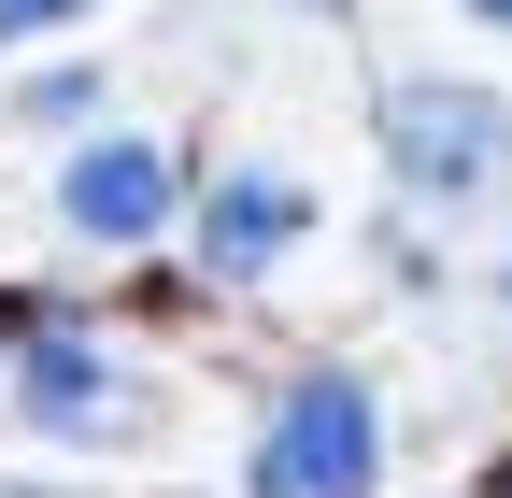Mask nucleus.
I'll list each match as a JSON object with an SVG mask.
<instances>
[{
  "instance_id": "1",
  "label": "nucleus",
  "mask_w": 512,
  "mask_h": 498,
  "mask_svg": "<svg viewBox=\"0 0 512 498\" xmlns=\"http://www.w3.org/2000/svg\"><path fill=\"white\" fill-rule=\"evenodd\" d=\"M384 185L441 228L512 214V100L484 72H399L384 86Z\"/></svg>"
},
{
  "instance_id": "2",
  "label": "nucleus",
  "mask_w": 512,
  "mask_h": 498,
  "mask_svg": "<svg viewBox=\"0 0 512 498\" xmlns=\"http://www.w3.org/2000/svg\"><path fill=\"white\" fill-rule=\"evenodd\" d=\"M242 498H384V399L370 370L313 356L271 385V413H256L242 442Z\"/></svg>"
},
{
  "instance_id": "3",
  "label": "nucleus",
  "mask_w": 512,
  "mask_h": 498,
  "mask_svg": "<svg viewBox=\"0 0 512 498\" xmlns=\"http://www.w3.org/2000/svg\"><path fill=\"white\" fill-rule=\"evenodd\" d=\"M15 413L43 427V442L128 456V442H157V427H171V385H157L128 342H100V328H29V342H15Z\"/></svg>"
},
{
  "instance_id": "4",
  "label": "nucleus",
  "mask_w": 512,
  "mask_h": 498,
  "mask_svg": "<svg viewBox=\"0 0 512 498\" xmlns=\"http://www.w3.org/2000/svg\"><path fill=\"white\" fill-rule=\"evenodd\" d=\"M185 214V157L157 129H86L72 157H57V228L100 242V257H128V242H157Z\"/></svg>"
},
{
  "instance_id": "5",
  "label": "nucleus",
  "mask_w": 512,
  "mask_h": 498,
  "mask_svg": "<svg viewBox=\"0 0 512 498\" xmlns=\"http://www.w3.org/2000/svg\"><path fill=\"white\" fill-rule=\"evenodd\" d=\"M299 228H313V185L271 171V157H228L200 200H185V242H200L214 285H271V271L299 257Z\"/></svg>"
},
{
  "instance_id": "6",
  "label": "nucleus",
  "mask_w": 512,
  "mask_h": 498,
  "mask_svg": "<svg viewBox=\"0 0 512 498\" xmlns=\"http://www.w3.org/2000/svg\"><path fill=\"white\" fill-rule=\"evenodd\" d=\"M100 0H0V43H57V29H86Z\"/></svg>"
},
{
  "instance_id": "7",
  "label": "nucleus",
  "mask_w": 512,
  "mask_h": 498,
  "mask_svg": "<svg viewBox=\"0 0 512 498\" xmlns=\"http://www.w3.org/2000/svg\"><path fill=\"white\" fill-rule=\"evenodd\" d=\"M29 114H43V129H72V114H100V72H43V86H29Z\"/></svg>"
},
{
  "instance_id": "8",
  "label": "nucleus",
  "mask_w": 512,
  "mask_h": 498,
  "mask_svg": "<svg viewBox=\"0 0 512 498\" xmlns=\"http://www.w3.org/2000/svg\"><path fill=\"white\" fill-rule=\"evenodd\" d=\"M0 498H100V484H0Z\"/></svg>"
},
{
  "instance_id": "9",
  "label": "nucleus",
  "mask_w": 512,
  "mask_h": 498,
  "mask_svg": "<svg viewBox=\"0 0 512 498\" xmlns=\"http://www.w3.org/2000/svg\"><path fill=\"white\" fill-rule=\"evenodd\" d=\"M470 15H484V29H512V0H470Z\"/></svg>"
},
{
  "instance_id": "10",
  "label": "nucleus",
  "mask_w": 512,
  "mask_h": 498,
  "mask_svg": "<svg viewBox=\"0 0 512 498\" xmlns=\"http://www.w3.org/2000/svg\"><path fill=\"white\" fill-rule=\"evenodd\" d=\"M498 314H512V257H498Z\"/></svg>"
}]
</instances>
